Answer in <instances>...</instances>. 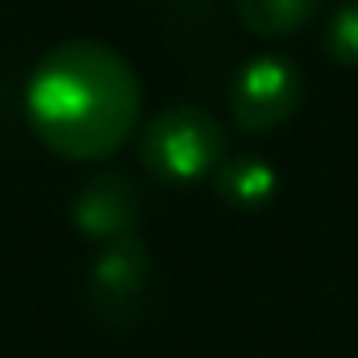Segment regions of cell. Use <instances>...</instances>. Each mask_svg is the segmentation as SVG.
I'll list each match as a JSON object with an SVG mask.
<instances>
[{"mask_svg":"<svg viewBox=\"0 0 358 358\" xmlns=\"http://www.w3.org/2000/svg\"><path fill=\"white\" fill-rule=\"evenodd\" d=\"M321 8L325 0H238V21L255 38H287L304 29Z\"/></svg>","mask_w":358,"mask_h":358,"instance_id":"cell-7","label":"cell"},{"mask_svg":"<svg viewBox=\"0 0 358 358\" xmlns=\"http://www.w3.org/2000/svg\"><path fill=\"white\" fill-rule=\"evenodd\" d=\"M150 287V250L138 234L108 242L88 271V304L92 317L104 325H129L142 313Z\"/></svg>","mask_w":358,"mask_h":358,"instance_id":"cell-4","label":"cell"},{"mask_svg":"<svg viewBox=\"0 0 358 358\" xmlns=\"http://www.w3.org/2000/svg\"><path fill=\"white\" fill-rule=\"evenodd\" d=\"M225 150H229L225 125L196 104L163 108L159 117H150L138 142V159L146 163V171L179 187L217 176V167L225 163Z\"/></svg>","mask_w":358,"mask_h":358,"instance_id":"cell-2","label":"cell"},{"mask_svg":"<svg viewBox=\"0 0 358 358\" xmlns=\"http://www.w3.org/2000/svg\"><path fill=\"white\" fill-rule=\"evenodd\" d=\"M142 84L134 67L104 42H63L34 67L25 117L34 138L71 163L113 159L138 129Z\"/></svg>","mask_w":358,"mask_h":358,"instance_id":"cell-1","label":"cell"},{"mask_svg":"<svg viewBox=\"0 0 358 358\" xmlns=\"http://www.w3.org/2000/svg\"><path fill=\"white\" fill-rule=\"evenodd\" d=\"M300 96H304V80H300L296 63L283 55H259L229 84L234 125L246 134H271L296 117Z\"/></svg>","mask_w":358,"mask_h":358,"instance_id":"cell-3","label":"cell"},{"mask_svg":"<svg viewBox=\"0 0 358 358\" xmlns=\"http://www.w3.org/2000/svg\"><path fill=\"white\" fill-rule=\"evenodd\" d=\"M217 196L229 204V208H242V213H255V208H267L271 200L279 196V171L271 167L267 159L259 155H242V159H225L217 167Z\"/></svg>","mask_w":358,"mask_h":358,"instance_id":"cell-6","label":"cell"},{"mask_svg":"<svg viewBox=\"0 0 358 358\" xmlns=\"http://www.w3.org/2000/svg\"><path fill=\"white\" fill-rule=\"evenodd\" d=\"M325 55L338 67H358V0H342L325 29Z\"/></svg>","mask_w":358,"mask_h":358,"instance_id":"cell-8","label":"cell"},{"mask_svg":"<svg viewBox=\"0 0 358 358\" xmlns=\"http://www.w3.org/2000/svg\"><path fill=\"white\" fill-rule=\"evenodd\" d=\"M71 221H76L80 238L104 242V246L134 234L142 221V200H138L134 179L121 171H100L96 179H88L80 187V196L71 200Z\"/></svg>","mask_w":358,"mask_h":358,"instance_id":"cell-5","label":"cell"}]
</instances>
